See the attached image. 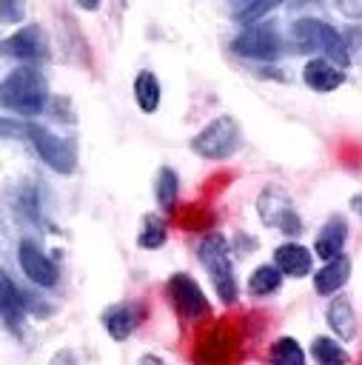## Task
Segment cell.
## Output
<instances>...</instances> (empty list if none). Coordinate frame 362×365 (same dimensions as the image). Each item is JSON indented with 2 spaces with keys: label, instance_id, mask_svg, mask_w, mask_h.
<instances>
[{
  "label": "cell",
  "instance_id": "1",
  "mask_svg": "<svg viewBox=\"0 0 362 365\" xmlns=\"http://www.w3.org/2000/svg\"><path fill=\"white\" fill-rule=\"evenodd\" d=\"M285 43L296 54H311V57L319 54V57L336 63L345 71L351 68V60H353L351 51H348V46H345V40H342V29H336L325 17H314V14L294 17L288 23Z\"/></svg>",
  "mask_w": 362,
  "mask_h": 365
},
{
  "label": "cell",
  "instance_id": "2",
  "mask_svg": "<svg viewBox=\"0 0 362 365\" xmlns=\"http://www.w3.org/2000/svg\"><path fill=\"white\" fill-rule=\"evenodd\" d=\"M0 103L9 114L20 120H34L37 114L48 111L51 94L48 80L37 66H17L0 83Z\"/></svg>",
  "mask_w": 362,
  "mask_h": 365
},
{
  "label": "cell",
  "instance_id": "3",
  "mask_svg": "<svg viewBox=\"0 0 362 365\" xmlns=\"http://www.w3.org/2000/svg\"><path fill=\"white\" fill-rule=\"evenodd\" d=\"M197 259L208 274V282L214 288V294L219 297L222 305H234L239 299V285H237V274H234V248L231 240L219 231H205L197 245Z\"/></svg>",
  "mask_w": 362,
  "mask_h": 365
},
{
  "label": "cell",
  "instance_id": "4",
  "mask_svg": "<svg viewBox=\"0 0 362 365\" xmlns=\"http://www.w3.org/2000/svg\"><path fill=\"white\" fill-rule=\"evenodd\" d=\"M231 54L242 57V60H257L262 66L276 63L285 51V37L276 26V20H262L257 26H242L237 29V34L228 43Z\"/></svg>",
  "mask_w": 362,
  "mask_h": 365
},
{
  "label": "cell",
  "instance_id": "5",
  "mask_svg": "<svg viewBox=\"0 0 362 365\" xmlns=\"http://www.w3.org/2000/svg\"><path fill=\"white\" fill-rule=\"evenodd\" d=\"M188 148L202 160H231L242 148V128L231 114H217L188 140Z\"/></svg>",
  "mask_w": 362,
  "mask_h": 365
},
{
  "label": "cell",
  "instance_id": "6",
  "mask_svg": "<svg viewBox=\"0 0 362 365\" xmlns=\"http://www.w3.org/2000/svg\"><path fill=\"white\" fill-rule=\"evenodd\" d=\"M257 217L265 228H276L279 234H285L288 240H296L305 231V222L299 217V211L294 208L291 194L282 185H265L257 200H254Z\"/></svg>",
  "mask_w": 362,
  "mask_h": 365
},
{
  "label": "cell",
  "instance_id": "7",
  "mask_svg": "<svg viewBox=\"0 0 362 365\" xmlns=\"http://www.w3.org/2000/svg\"><path fill=\"white\" fill-rule=\"evenodd\" d=\"M26 143H29V145H31V151L40 157V163H43L46 168H51L54 174L68 177V174H74V171H77V151H74V145H71L66 137L54 134L48 125L29 120Z\"/></svg>",
  "mask_w": 362,
  "mask_h": 365
},
{
  "label": "cell",
  "instance_id": "8",
  "mask_svg": "<svg viewBox=\"0 0 362 365\" xmlns=\"http://www.w3.org/2000/svg\"><path fill=\"white\" fill-rule=\"evenodd\" d=\"M165 297H168L174 314L185 322H205L211 317V302H208L202 285L185 271H174L165 279Z\"/></svg>",
  "mask_w": 362,
  "mask_h": 365
},
{
  "label": "cell",
  "instance_id": "9",
  "mask_svg": "<svg viewBox=\"0 0 362 365\" xmlns=\"http://www.w3.org/2000/svg\"><path fill=\"white\" fill-rule=\"evenodd\" d=\"M3 57L17 60L20 66H43L51 60V40L40 23H26L17 31L3 37Z\"/></svg>",
  "mask_w": 362,
  "mask_h": 365
},
{
  "label": "cell",
  "instance_id": "10",
  "mask_svg": "<svg viewBox=\"0 0 362 365\" xmlns=\"http://www.w3.org/2000/svg\"><path fill=\"white\" fill-rule=\"evenodd\" d=\"M237 345H239V336L234 334L231 325L225 322L208 325L191 348V362L194 365H237Z\"/></svg>",
  "mask_w": 362,
  "mask_h": 365
},
{
  "label": "cell",
  "instance_id": "11",
  "mask_svg": "<svg viewBox=\"0 0 362 365\" xmlns=\"http://www.w3.org/2000/svg\"><path fill=\"white\" fill-rule=\"evenodd\" d=\"M14 257H17V265L31 285H37V288H57L60 285V265L51 254H46V248L37 240H31V237L17 240Z\"/></svg>",
  "mask_w": 362,
  "mask_h": 365
},
{
  "label": "cell",
  "instance_id": "12",
  "mask_svg": "<svg viewBox=\"0 0 362 365\" xmlns=\"http://www.w3.org/2000/svg\"><path fill=\"white\" fill-rule=\"evenodd\" d=\"M148 317V308L145 302L140 299H120V302H111L103 308L100 314V325L103 331L114 339V342H125Z\"/></svg>",
  "mask_w": 362,
  "mask_h": 365
},
{
  "label": "cell",
  "instance_id": "13",
  "mask_svg": "<svg viewBox=\"0 0 362 365\" xmlns=\"http://www.w3.org/2000/svg\"><path fill=\"white\" fill-rule=\"evenodd\" d=\"M0 311H3V328L14 336V339H26V305L20 299V282L11 279L9 271H3L0 277Z\"/></svg>",
  "mask_w": 362,
  "mask_h": 365
},
{
  "label": "cell",
  "instance_id": "14",
  "mask_svg": "<svg viewBox=\"0 0 362 365\" xmlns=\"http://www.w3.org/2000/svg\"><path fill=\"white\" fill-rule=\"evenodd\" d=\"M282 277L288 279H305L314 274V251L308 245H302L299 240H285L274 248V259H271Z\"/></svg>",
  "mask_w": 362,
  "mask_h": 365
},
{
  "label": "cell",
  "instance_id": "15",
  "mask_svg": "<svg viewBox=\"0 0 362 365\" xmlns=\"http://www.w3.org/2000/svg\"><path fill=\"white\" fill-rule=\"evenodd\" d=\"M14 211L23 222L34 225L37 231H51L57 234V225L46 217L43 211V200H40V188L31 182V180H23L17 188H14Z\"/></svg>",
  "mask_w": 362,
  "mask_h": 365
},
{
  "label": "cell",
  "instance_id": "16",
  "mask_svg": "<svg viewBox=\"0 0 362 365\" xmlns=\"http://www.w3.org/2000/svg\"><path fill=\"white\" fill-rule=\"evenodd\" d=\"M345 80H348V71L339 68L336 63L319 57V54H316V57H308L305 66H302V83H305L311 91H316V94H331V91H336Z\"/></svg>",
  "mask_w": 362,
  "mask_h": 365
},
{
  "label": "cell",
  "instance_id": "17",
  "mask_svg": "<svg viewBox=\"0 0 362 365\" xmlns=\"http://www.w3.org/2000/svg\"><path fill=\"white\" fill-rule=\"evenodd\" d=\"M348 234H351L348 220H345L342 214H331V217L322 222V228L316 231V237H314V248H311V251H314L322 262H328V259L345 254Z\"/></svg>",
  "mask_w": 362,
  "mask_h": 365
},
{
  "label": "cell",
  "instance_id": "18",
  "mask_svg": "<svg viewBox=\"0 0 362 365\" xmlns=\"http://www.w3.org/2000/svg\"><path fill=\"white\" fill-rule=\"evenodd\" d=\"M351 257L348 254H339L328 262H322L314 274H311V282H314V291L319 297H333V294H342V288L348 285L351 279Z\"/></svg>",
  "mask_w": 362,
  "mask_h": 365
},
{
  "label": "cell",
  "instance_id": "19",
  "mask_svg": "<svg viewBox=\"0 0 362 365\" xmlns=\"http://www.w3.org/2000/svg\"><path fill=\"white\" fill-rule=\"evenodd\" d=\"M325 322H328L331 336H336L339 342H351L356 336V314H353V305H351V299L345 294L328 299Z\"/></svg>",
  "mask_w": 362,
  "mask_h": 365
},
{
  "label": "cell",
  "instance_id": "20",
  "mask_svg": "<svg viewBox=\"0 0 362 365\" xmlns=\"http://www.w3.org/2000/svg\"><path fill=\"white\" fill-rule=\"evenodd\" d=\"M131 94H134V103L143 114H157V108L162 103V83L151 68H140L134 74Z\"/></svg>",
  "mask_w": 362,
  "mask_h": 365
},
{
  "label": "cell",
  "instance_id": "21",
  "mask_svg": "<svg viewBox=\"0 0 362 365\" xmlns=\"http://www.w3.org/2000/svg\"><path fill=\"white\" fill-rule=\"evenodd\" d=\"M311 356H314V365H351L348 348L331 334H316L311 339Z\"/></svg>",
  "mask_w": 362,
  "mask_h": 365
},
{
  "label": "cell",
  "instance_id": "22",
  "mask_svg": "<svg viewBox=\"0 0 362 365\" xmlns=\"http://www.w3.org/2000/svg\"><path fill=\"white\" fill-rule=\"evenodd\" d=\"M282 271L274 265V262H259L251 274H248V279H245V288H248V294L251 297H271V294H276L279 288H282Z\"/></svg>",
  "mask_w": 362,
  "mask_h": 365
},
{
  "label": "cell",
  "instance_id": "23",
  "mask_svg": "<svg viewBox=\"0 0 362 365\" xmlns=\"http://www.w3.org/2000/svg\"><path fill=\"white\" fill-rule=\"evenodd\" d=\"M279 9V3L276 0H242V3H231L228 6V14H231V20L242 29V26H257V23H262L271 11H276Z\"/></svg>",
  "mask_w": 362,
  "mask_h": 365
},
{
  "label": "cell",
  "instance_id": "24",
  "mask_svg": "<svg viewBox=\"0 0 362 365\" xmlns=\"http://www.w3.org/2000/svg\"><path fill=\"white\" fill-rule=\"evenodd\" d=\"M180 197V174L171 165H160L154 174V202L160 211H174Z\"/></svg>",
  "mask_w": 362,
  "mask_h": 365
},
{
  "label": "cell",
  "instance_id": "25",
  "mask_svg": "<svg viewBox=\"0 0 362 365\" xmlns=\"http://www.w3.org/2000/svg\"><path fill=\"white\" fill-rule=\"evenodd\" d=\"M165 240H168V220L157 211L143 214V225L137 231V245L145 251H157L165 245Z\"/></svg>",
  "mask_w": 362,
  "mask_h": 365
},
{
  "label": "cell",
  "instance_id": "26",
  "mask_svg": "<svg viewBox=\"0 0 362 365\" xmlns=\"http://www.w3.org/2000/svg\"><path fill=\"white\" fill-rule=\"evenodd\" d=\"M268 362L271 365H308V354L296 342V336H279L268 348Z\"/></svg>",
  "mask_w": 362,
  "mask_h": 365
},
{
  "label": "cell",
  "instance_id": "27",
  "mask_svg": "<svg viewBox=\"0 0 362 365\" xmlns=\"http://www.w3.org/2000/svg\"><path fill=\"white\" fill-rule=\"evenodd\" d=\"M20 299H23V305H26L29 317H37V319H51L54 311H57V305H51L48 299H43V297H40L37 291H31L29 285H20Z\"/></svg>",
  "mask_w": 362,
  "mask_h": 365
},
{
  "label": "cell",
  "instance_id": "28",
  "mask_svg": "<svg viewBox=\"0 0 362 365\" xmlns=\"http://www.w3.org/2000/svg\"><path fill=\"white\" fill-rule=\"evenodd\" d=\"M48 114H54L57 123H68V125L77 123V114H74L68 97H51V103H48Z\"/></svg>",
  "mask_w": 362,
  "mask_h": 365
},
{
  "label": "cell",
  "instance_id": "29",
  "mask_svg": "<svg viewBox=\"0 0 362 365\" xmlns=\"http://www.w3.org/2000/svg\"><path fill=\"white\" fill-rule=\"evenodd\" d=\"M0 128H3V137H6V140H26V134H29V120H20V117L6 114V117L0 120Z\"/></svg>",
  "mask_w": 362,
  "mask_h": 365
},
{
  "label": "cell",
  "instance_id": "30",
  "mask_svg": "<svg viewBox=\"0 0 362 365\" xmlns=\"http://www.w3.org/2000/svg\"><path fill=\"white\" fill-rule=\"evenodd\" d=\"M231 248H234V254H237V257H248V254H254V251L259 248V240H257L254 234L237 231V234L231 237Z\"/></svg>",
  "mask_w": 362,
  "mask_h": 365
},
{
  "label": "cell",
  "instance_id": "31",
  "mask_svg": "<svg viewBox=\"0 0 362 365\" xmlns=\"http://www.w3.org/2000/svg\"><path fill=\"white\" fill-rule=\"evenodd\" d=\"M26 17V6L14 0H0V20L3 23H20Z\"/></svg>",
  "mask_w": 362,
  "mask_h": 365
},
{
  "label": "cell",
  "instance_id": "32",
  "mask_svg": "<svg viewBox=\"0 0 362 365\" xmlns=\"http://www.w3.org/2000/svg\"><path fill=\"white\" fill-rule=\"evenodd\" d=\"M333 9L342 17H348L351 23H362V0H336Z\"/></svg>",
  "mask_w": 362,
  "mask_h": 365
},
{
  "label": "cell",
  "instance_id": "33",
  "mask_svg": "<svg viewBox=\"0 0 362 365\" xmlns=\"http://www.w3.org/2000/svg\"><path fill=\"white\" fill-rule=\"evenodd\" d=\"M342 40H345L351 57H356L362 51V26H345L342 29Z\"/></svg>",
  "mask_w": 362,
  "mask_h": 365
},
{
  "label": "cell",
  "instance_id": "34",
  "mask_svg": "<svg viewBox=\"0 0 362 365\" xmlns=\"http://www.w3.org/2000/svg\"><path fill=\"white\" fill-rule=\"evenodd\" d=\"M48 365H80L74 348H57L51 356H48Z\"/></svg>",
  "mask_w": 362,
  "mask_h": 365
},
{
  "label": "cell",
  "instance_id": "35",
  "mask_svg": "<svg viewBox=\"0 0 362 365\" xmlns=\"http://www.w3.org/2000/svg\"><path fill=\"white\" fill-rule=\"evenodd\" d=\"M254 74H259V77H265V80H285V74L279 71V66H276V63L257 66V68H254Z\"/></svg>",
  "mask_w": 362,
  "mask_h": 365
},
{
  "label": "cell",
  "instance_id": "36",
  "mask_svg": "<svg viewBox=\"0 0 362 365\" xmlns=\"http://www.w3.org/2000/svg\"><path fill=\"white\" fill-rule=\"evenodd\" d=\"M348 205H351V211H353L356 217H362V191H359V194H353V197L348 200Z\"/></svg>",
  "mask_w": 362,
  "mask_h": 365
},
{
  "label": "cell",
  "instance_id": "37",
  "mask_svg": "<svg viewBox=\"0 0 362 365\" xmlns=\"http://www.w3.org/2000/svg\"><path fill=\"white\" fill-rule=\"evenodd\" d=\"M137 365H165V362H162V359H160L157 354H143Z\"/></svg>",
  "mask_w": 362,
  "mask_h": 365
},
{
  "label": "cell",
  "instance_id": "38",
  "mask_svg": "<svg viewBox=\"0 0 362 365\" xmlns=\"http://www.w3.org/2000/svg\"><path fill=\"white\" fill-rule=\"evenodd\" d=\"M77 6H80V9H88V11H97V9H100V3H97V0H80Z\"/></svg>",
  "mask_w": 362,
  "mask_h": 365
}]
</instances>
